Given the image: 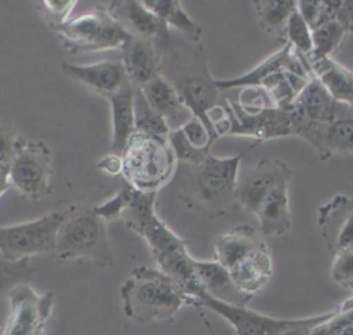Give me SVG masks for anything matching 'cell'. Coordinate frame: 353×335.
I'll return each mask as SVG.
<instances>
[{
    "mask_svg": "<svg viewBox=\"0 0 353 335\" xmlns=\"http://www.w3.org/2000/svg\"><path fill=\"white\" fill-rule=\"evenodd\" d=\"M157 193L132 189L130 201L120 215L128 229L145 238L159 269L168 274L192 298L204 290L197 278L194 259L188 252V241L176 236L156 214Z\"/></svg>",
    "mask_w": 353,
    "mask_h": 335,
    "instance_id": "6da1fadb",
    "label": "cell"
},
{
    "mask_svg": "<svg viewBox=\"0 0 353 335\" xmlns=\"http://www.w3.org/2000/svg\"><path fill=\"white\" fill-rule=\"evenodd\" d=\"M156 45L161 57L160 74L175 88L192 116L204 123L212 139H219L221 136L210 119L211 112L216 108L219 88L210 73L201 43H190L183 37L174 39L171 34Z\"/></svg>",
    "mask_w": 353,
    "mask_h": 335,
    "instance_id": "7a4b0ae2",
    "label": "cell"
},
{
    "mask_svg": "<svg viewBox=\"0 0 353 335\" xmlns=\"http://www.w3.org/2000/svg\"><path fill=\"white\" fill-rule=\"evenodd\" d=\"M259 143L255 141L230 157H216L210 153L203 163L192 165L182 183V203L211 219L240 210L236 199L240 161Z\"/></svg>",
    "mask_w": 353,
    "mask_h": 335,
    "instance_id": "3957f363",
    "label": "cell"
},
{
    "mask_svg": "<svg viewBox=\"0 0 353 335\" xmlns=\"http://www.w3.org/2000/svg\"><path fill=\"white\" fill-rule=\"evenodd\" d=\"M124 316L141 324L172 323L183 305L193 306L194 298L164 272L150 266L132 269L120 287Z\"/></svg>",
    "mask_w": 353,
    "mask_h": 335,
    "instance_id": "277c9868",
    "label": "cell"
},
{
    "mask_svg": "<svg viewBox=\"0 0 353 335\" xmlns=\"http://www.w3.org/2000/svg\"><path fill=\"white\" fill-rule=\"evenodd\" d=\"M178 160L165 136L134 132L121 154V178L145 193H157L174 176Z\"/></svg>",
    "mask_w": 353,
    "mask_h": 335,
    "instance_id": "5b68a950",
    "label": "cell"
},
{
    "mask_svg": "<svg viewBox=\"0 0 353 335\" xmlns=\"http://www.w3.org/2000/svg\"><path fill=\"white\" fill-rule=\"evenodd\" d=\"M54 255L61 263L87 258L102 267L113 266L114 258L106 221L95 212L94 207L80 208L73 204L58 232Z\"/></svg>",
    "mask_w": 353,
    "mask_h": 335,
    "instance_id": "8992f818",
    "label": "cell"
},
{
    "mask_svg": "<svg viewBox=\"0 0 353 335\" xmlns=\"http://www.w3.org/2000/svg\"><path fill=\"white\" fill-rule=\"evenodd\" d=\"M61 45L73 55L103 51H121L132 39L109 14L106 6H95L90 11L48 26Z\"/></svg>",
    "mask_w": 353,
    "mask_h": 335,
    "instance_id": "52a82bcc",
    "label": "cell"
},
{
    "mask_svg": "<svg viewBox=\"0 0 353 335\" xmlns=\"http://www.w3.org/2000/svg\"><path fill=\"white\" fill-rule=\"evenodd\" d=\"M221 109L222 116L214 121L219 136L243 135L252 136L258 142H265L268 139L292 135L285 109L272 105L247 108L230 99H226V103Z\"/></svg>",
    "mask_w": 353,
    "mask_h": 335,
    "instance_id": "ba28073f",
    "label": "cell"
},
{
    "mask_svg": "<svg viewBox=\"0 0 353 335\" xmlns=\"http://www.w3.org/2000/svg\"><path fill=\"white\" fill-rule=\"evenodd\" d=\"M72 208L73 205H69L30 222L0 227V254L10 261H19L37 254L54 252L58 232Z\"/></svg>",
    "mask_w": 353,
    "mask_h": 335,
    "instance_id": "9c48e42d",
    "label": "cell"
},
{
    "mask_svg": "<svg viewBox=\"0 0 353 335\" xmlns=\"http://www.w3.org/2000/svg\"><path fill=\"white\" fill-rule=\"evenodd\" d=\"M193 307L210 309L223 317L236 331L237 335H283L288 329L301 325H320L330 318H332L338 307L319 316L305 317V318H276L255 310L248 309L247 306H233L216 301L208 296L205 292H201L196 301Z\"/></svg>",
    "mask_w": 353,
    "mask_h": 335,
    "instance_id": "30bf717a",
    "label": "cell"
},
{
    "mask_svg": "<svg viewBox=\"0 0 353 335\" xmlns=\"http://www.w3.org/2000/svg\"><path fill=\"white\" fill-rule=\"evenodd\" d=\"M52 174L48 145L22 138L10 165V185L30 200H41L52 192Z\"/></svg>",
    "mask_w": 353,
    "mask_h": 335,
    "instance_id": "8fae6325",
    "label": "cell"
},
{
    "mask_svg": "<svg viewBox=\"0 0 353 335\" xmlns=\"http://www.w3.org/2000/svg\"><path fill=\"white\" fill-rule=\"evenodd\" d=\"M10 316L3 335H43L52 313V292L37 294L29 284H21L8 294Z\"/></svg>",
    "mask_w": 353,
    "mask_h": 335,
    "instance_id": "7c38bea8",
    "label": "cell"
},
{
    "mask_svg": "<svg viewBox=\"0 0 353 335\" xmlns=\"http://www.w3.org/2000/svg\"><path fill=\"white\" fill-rule=\"evenodd\" d=\"M294 171L281 160L261 159L252 168L239 174L236 199L240 210L256 214L265 197L281 182H291Z\"/></svg>",
    "mask_w": 353,
    "mask_h": 335,
    "instance_id": "4fadbf2b",
    "label": "cell"
},
{
    "mask_svg": "<svg viewBox=\"0 0 353 335\" xmlns=\"http://www.w3.org/2000/svg\"><path fill=\"white\" fill-rule=\"evenodd\" d=\"M317 225L327 250L336 254L353 248V199L336 194L319 207Z\"/></svg>",
    "mask_w": 353,
    "mask_h": 335,
    "instance_id": "5bb4252c",
    "label": "cell"
},
{
    "mask_svg": "<svg viewBox=\"0 0 353 335\" xmlns=\"http://www.w3.org/2000/svg\"><path fill=\"white\" fill-rule=\"evenodd\" d=\"M279 70H290L291 73L303 77L312 76L310 65L306 57L298 54L294 47L287 41L277 52L269 55L245 74L228 80H216V87L219 88V91L232 88H259L268 76Z\"/></svg>",
    "mask_w": 353,
    "mask_h": 335,
    "instance_id": "9a60e30c",
    "label": "cell"
},
{
    "mask_svg": "<svg viewBox=\"0 0 353 335\" xmlns=\"http://www.w3.org/2000/svg\"><path fill=\"white\" fill-rule=\"evenodd\" d=\"M106 7L109 14L135 39L150 40L157 44L171 36L168 26L148 10L143 1L113 0Z\"/></svg>",
    "mask_w": 353,
    "mask_h": 335,
    "instance_id": "2e32d148",
    "label": "cell"
},
{
    "mask_svg": "<svg viewBox=\"0 0 353 335\" xmlns=\"http://www.w3.org/2000/svg\"><path fill=\"white\" fill-rule=\"evenodd\" d=\"M61 68L70 79L106 99L128 81L121 61L108 59L92 65H74L62 61Z\"/></svg>",
    "mask_w": 353,
    "mask_h": 335,
    "instance_id": "e0dca14e",
    "label": "cell"
},
{
    "mask_svg": "<svg viewBox=\"0 0 353 335\" xmlns=\"http://www.w3.org/2000/svg\"><path fill=\"white\" fill-rule=\"evenodd\" d=\"M123 66L134 88H142L160 74L161 57L154 41L132 37L123 50Z\"/></svg>",
    "mask_w": 353,
    "mask_h": 335,
    "instance_id": "ac0fdd59",
    "label": "cell"
},
{
    "mask_svg": "<svg viewBox=\"0 0 353 335\" xmlns=\"http://www.w3.org/2000/svg\"><path fill=\"white\" fill-rule=\"evenodd\" d=\"M263 245L265 241L251 225H239L215 237V261L230 270Z\"/></svg>",
    "mask_w": 353,
    "mask_h": 335,
    "instance_id": "d6986e66",
    "label": "cell"
},
{
    "mask_svg": "<svg viewBox=\"0 0 353 335\" xmlns=\"http://www.w3.org/2000/svg\"><path fill=\"white\" fill-rule=\"evenodd\" d=\"M194 269L197 278L208 296L233 306H247L251 301L252 296L240 291L234 284L230 272L216 261L194 259Z\"/></svg>",
    "mask_w": 353,
    "mask_h": 335,
    "instance_id": "ffe728a7",
    "label": "cell"
},
{
    "mask_svg": "<svg viewBox=\"0 0 353 335\" xmlns=\"http://www.w3.org/2000/svg\"><path fill=\"white\" fill-rule=\"evenodd\" d=\"M295 101L312 120L320 123H332L353 116V106L336 101L313 73Z\"/></svg>",
    "mask_w": 353,
    "mask_h": 335,
    "instance_id": "44dd1931",
    "label": "cell"
},
{
    "mask_svg": "<svg viewBox=\"0 0 353 335\" xmlns=\"http://www.w3.org/2000/svg\"><path fill=\"white\" fill-rule=\"evenodd\" d=\"M109 102L112 108L110 153L121 157L135 132V88L130 80L109 98Z\"/></svg>",
    "mask_w": 353,
    "mask_h": 335,
    "instance_id": "7402d4cb",
    "label": "cell"
},
{
    "mask_svg": "<svg viewBox=\"0 0 353 335\" xmlns=\"http://www.w3.org/2000/svg\"><path fill=\"white\" fill-rule=\"evenodd\" d=\"M290 182H281L265 197L256 211L259 232L266 237H279L291 229V211L288 197Z\"/></svg>",
    "mask_w": 353,
    "mask_h": 335,
    "instance_id": "603a6c76",
    "label": "cell"
},
{
    "mask_svg": "<svg viewBox=\"0 0 353 335\" xmlns=\"http://www.w3.org/2000/svg\"><path fill=\"white\" fill-rule=\"evenodd\" d=\"M139 90L148 103L167 120L171 130L178 123L182 121L185 124L192 117V113L186 109L175 88L161 74L152 79Z\"/></svg>",
    "mask_w": 353,
    "mask_h": 335,
    "instance_id": "cb8c5ba5",
    "label": "cell"
},
{
    "mask_svg": "<svg viewBox=\"0 0 353 335\" xmlns=\"http://www.w3.org/2000/svg\"><path fill=\"white\" fill-rule=\"evenodd\" d=\"M229 272L239 290L254 296L266 285L273 273L272 256L266 244Z\"/></svg>",
    "mask_w": 353,
    "mask_h": 335,
    "instance_id": "d4e9b609",
    "label": "cell"
},
{
    "mask_svg": "<svg viewBox=\"0 0 353 335\" xmlns=\"http://www.w3.org/2000/svg\"><path fill=\"white\" fill-rule=\"evenodd\" d=\"M313 76L339 102L353 106V72L332 59V57L310 61Z\"/></svg>",
    "mask_w": 353,
    "mask_h": 335,
    "instance_id": "484cf974",
    "label": "cell"
},
{
    "mask_svg": "<svg viewBox=\"0 0 353 335\" xmlns=\"http://www.w3.org/2000/svg\"><path fill=\"white\" fill-rule=\"evenodd\" d=\"M143 4L168 28L176 29L190 43H201L203 29L182 8L178 0H143Z\"/></svg>",
    "mask_w": 353,
    "mask_h": 335,
    "instance_id": "4316f807",
    "label": "cell"
},
{
    "mask_svg": "<svg viewBox=\"0 0 353 335\" xmlns=\"http://www.w3.org/2000/svg\"><path fill=\"white\" fill-rule=\"evenodd\" d=\"M252 6L261 29L284 44L287 22L298 3L295 0H255Z\"/></svg>",
    "mask_w": 353,
    "mask_h": 335,
    "instance_id": "83f0119b",
    "label": "cell"
},
{
    "mask_svg": "<svg viewBox=\"0 0 353 335\" xmlns=\"http://www.w3.org/2000/svg\"><path fill=\"white\" fill-rule=\"evenodd\" d=\"M316 152L321 160L334 154H353V116L324 124Z\"/></svg>",
    "mask_w": 353,
    "mask_h": 335,
    "instance_id": "f1b7e54d",
    "label": "cell"
},
{
    "mask_svg": "<svg viewBox=\"0 0 353 335\" xmlns=\"http://www.w3.org/2000/svg\"><path fill=\"white\" fill-rule=\"evenodd\" d=\"M347 34L349 32L334 19L314 28L312 30L313 51L310 55L306 57L307 62L332 57V54L343 45V41L347 37Z\"/></svg>",
    "mask_w": 353,
    "mask_h": 335,
    "instance_id": "f546056e",
    "label": "cell"
},
{
    "mask_svg": "<svg viewBox=\"0 0 353 335\" xmlns=\"http://www.w3.org/2000/svg\"><path fill=\"white\" fill-rule=\"evenodd\" d=\"M170 131L167 120L148 103L142 91L135 88V132L167 138Z\"/></svg>",
    "mask_w": 353,
    "mask_h": 335,
    "instance_id": "4dcf8cb0",
    "label": "cell"
},
{
    "mask_svg": "<svg viewBox=\"0 0 353 335\" xmlns=\"http://www.w3.org/2000/svg\"><path fill=\"white\" fill-rule=\"evenodd\" d=\"M36 270L29 258L10 261L0 254V298L8 295L15 287L33 280Z\"/></svg>",
    "mask_w": 353,
    "mask_h": 335,
    "instance_id": "1f68e13d",
    "label": "cell"
},
{
    "mask_svg": "<svg viewBox=\"0 0 353 335\" xmlns=\"http://www.w3.org/2000/svg\"><path fill=\"white\" fill-rule=\"evenodd\" d=\"M290 43L294 50L303 55L307 57L313 51V40H312V29L303 19V17L299 14L298 7L296 10L291 14L287 28H285V43Z\"/></svg>",
    "mask_w": 353,
    "mask_h": 335,
    "instance_id": "d6a6232c",
    "label": "cell"
},
{
    "mask_svg": "<svg viewBox=\"0 0 353 335\" xmlns=\"http://www.w3.org/2000/svg\"><path fill=\"white\" fill-rule=\"evenodd\" d=\"M332 19L353 33V0H323L317 26Z\"/></svg>",
    "mask_w": 353,
    "mask_h": 335,
    "instance_id": "836d02e7",
    "label": "cell"
},
{
    "mask_svg": "<svg viewBox=\"0 0 353 335\" xmlns=\"http://www.w3.org/2000/svg\"><path fill=\"white\" fill-rule=\"evenodd\" d=\"M167 138H168V142H170L178 161L189 163L190 165H199L211 153L210 150L196 149L194 146H192L188 142V139L185 138V135L182 134L179 127L171 130Z\"/></svg>",
    "mask_w": 353,
    "mask_h": 335,
    "instance_id": "e575fe53",
    "label": "cell"
},
{
    "mask_svg": "<svg viewBox=\"0 0 353 335\" xmlns=\"http://www.w3.org/2000/svg\"><path fill=\"white\" fill-rule=\"evenodd\" d=\"M22 136L10 120H0V168H8L15 157Z\"/></svg>",
    "mask_w": 353,
    "mask_h": 335,
    "instance_id": "d590c367",
    "label": "cell"
},
{
    "mask_svg": "<svg viewBox=\"0 0 353 335\" xmlns=\"http://www.w3.org/2000/svg\"><path fill=\"white\" fill-rule=\"evenodd\" d=\"M76 4V0H43L40 1L39 10L47 26H51L66 22Z\"/></svg>",
    "mask_w": 353,
    "mask_h": 335,
    "instance_id": "8d00e7d4",
    "label": "cell"
},
{
    "mask_svg": "<svg viewBox=\"0 0 353 335\" xmlns=\"http://www.w3.org/2000/svg\"><path fill=\"white\" fill-rule=\"evenodd\" d=\"M182 134L185 135V138L188 139V142L194 146L196 149H203V150H210V148L214 145V139L210 134V131L207 130V127L204 125V123L196 117L192 116L185 124H182L181 127Z\"/></svg>",
    "mask_w": 353,
    "mask_h": 335,
    "instance_id": "74e56055",
    "label": "cell"
},
{
    "mask_svg": "<svg viewBox=\"0 0 353 335\" xmlns=\"http://www.w3.org/2000/svg\"><path fill=\"white\" fill-rule=\"evenodd\" d=\"M331 277L334 281L346 285L353 280V248L345 250L335 255L331 266Z\"/></svg>",
    "mask_w": 353,
    "mask_h": 335,
    "instance_id": "f35d334b",
    "label": "cell"
},
{
    "mask_svg": "<svg viewBox=\"0 0 353 335\" xmlns=\"http://www.w3.org/2000/svg\"><path fill=\"white\" fill-rule=\"evenodd\" d=\"M296 3L299 14L303 17L309 28L313 30L319 23L323 0H299Z\"/></svg>",
    "mask_w": 353,
    "mask_h": 335,
    "instance_id": "ab89813d",
    "label": "cell"
},
{
    "mask_svg": "<svg viewBox=\"0 0 353 335\" xmlns=\"http://www.w3.org/2000/svg\"><path fill=\"white\" fill-rule=\"evenodd\" d=\"M97 168L110 175H121V157L117 154L109 153L97 164Z\"/></svg>",
    "mask_w": 353,
    "mask_h": 335,
    "instance_id": "60d3db41",
    "label": "cell"
},
{
    "mask_svg": "<svg viewBox=\"0 0 353 335\" xmlns=\"http://www.w3.org/2000/svg\"><path fill=\"white\" fill-rule=\"evenodd\" d=\"M8 168H0V196L11 186L10 179H8Z\"/></svg>",
    "mask_w": 353,
    "mask_h": 335,
    "instance_id": "b9f144b4",
    "label": "cell"
},
{
    "mask_svg": "<svg viewBox=\"0 0 353 335\" xmlns=\"http://www.w3.org/2000/svg\"><path fill=\"white\" fill-rule=\"evenodd\" d=\"M317 325H301V327H295L292 329H288L287 332H284L283 335H310L312 328H314Z\"/></svg>",
    "mask_w": 353,
    "mask_h": 335,
    "instance_id": "7bdbcfd3",
    "label": "cell"
},
{
    "mask_svg": "<svg viewBox=\"0 0 353 335\" xmlns=\"http://www.w3.org/2000/svg\"><path fill=\"white\" fill-rule=\"evenodd\" d=\"M338 335H353V324L352 325H347L345 327Z\"/></svg>",
    "mask_w": 353,
    "mask_h": 335,
    "instance_id": "ee69618b",
    "label": "cell"
},
{
    "mask_svg": "<svg viewBox=\"0 0 353 335\" xmlns=\"http://www.w3.org/2000/svg\"><path fill=\"white\" fill-rule=\"evenodd\" d=\"M203 320H204V323H205V325H207V328H208V331L211 332V335H216L215 332H214V329H212V327H211V324L207 321V318L205 317H203Z\"/></svg>",
    "mask_w": 353,
    "mask_h": 335,
    "instance_id": "f6af8a7d",
    "label": "cell"
},
{
    "mask_svg": "<svg viewBox=\"0 0 353 335\" xmlns=\"http://www.w3.org/2000/svg\"><path fill=\"white\" fill-rule=\"evenodd\" d=\"M345 287H346V288H349V290H352V291H353V280H352V281H349V283H347V284H346V285H345Z\"/></svg>",
    "mask_w": 353,
    "mask_h": 335,
    "instance_id": "bcb514c9",
    "label": "cell"
}]
</instances>
